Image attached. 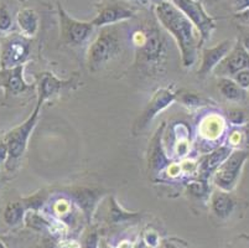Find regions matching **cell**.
<instances>
[{
    "label": "cell",
    "mask_w": 249,
    "mask_h": 248,
    "mask_svg": "<svg viewBox=\"0 0 249 248\" xmlns=\"http://www.w3.org/2000/svg\"><path fill=\"white\" fill-rule=\"evenodd\" d=\"M242 45L244 46V49L247 50V52L249 54V27L247 29H242V36L239 38Z\"/></svg>",
    "instance_id": "cell-28"
},
{
    "label": "cell",
    "mask_w": 249,
    "mask_h": 248,
    "mask_svg": "<svg viewBox=\"0 0 249 248\" xmlns=\"http://www.w3.org/2000/svg\"><path fill=\"white\" fill-rule=\"evenodd\" d=\"M178 10L182 11L192 24L197 27L198 33L201 34V44L211 36L214 29V22L203 10L202 5L197 0H170Z\"/></svg>",
    "instance_id": "cell-8"
},
{
    "label": "cell",
    "mask_w": 249,
    "mask_h": 248,
    "mask_svg": "<svg viewBox=\"0 0 249 248\" xmlns=\"http://www.w3.org/2000/svg\"><path fill=\"white\" fill-rule=\"evenodd\" d=\"M235 18H237V19H238L239 21L243 22V24H246L247 26L249 27V9H247V10L242 11V13H237Z\"/></svg>",
    "instance_id": "cell-29"
},
{
    "label": "cell",
    "mask_w": 249,
    "mask_h": 248,
    "mask_svg": "<svg viewBox=\"0 0 249 248\" xmlns=\"http://www.w3.org/2000/svg\"><path fill=\"white\" fill-rule=\"evenodd\" d=\"M211 208L214 215L221 220H226L233 213L235 209V200L227 191H217L212 195Z\"/></svg>",
    "instance_id": "cell-18"
},
{
    "label": "cell",
    "mask_w": 249,
    "mask_h": 248,
    "mask_svg": "<svg viewBox=\"0 0 249 248\" xmlns=\"http://www.w3.org/2000/svg\"><path fill=\"white\" fill-rule=\"evenodd\" d=\"M71 81H61L56 78L52 74L45 72L40 76L38 81V101L37 103L42 104L46 99L51 98L53 95H58L65 87L69 86Z\"/></svg>",
    "instance_id": "cell-14"
},
{
    "label": "cell",
    "mask_w": 249,
    "mask_h": 248,
    "mask_svg": "<svg viewBox=\"0 0 249 248\" xmlns=\"http://www.w3.org/2000/svg\"><path fill=\"white\" fill-rule=\"evenodd\" d=\"M228 118L234 126H242L247 122L246 113L242 109H231L228 112Z\"/></svg>",
    "instance_id": "cell-25"
},
{
    "label": "cell",
    "mask_w": 249,
    "mask_h": 248,
    "mask_svg": "<svg viewBox=\"0 0 249 248\" xmlns=\"http://www.w3.org/2000/svg\"><path fill=\"white\" fill-rule=\"evenodd\" d=\"M97 242H98V238L96 235H92L87 238L86 241V247L87 248H97Z\"/></svg>",
    "instance_id": "cell-32"
},
{
    "label": "cell",
    "mask_w": 249,
    "mask_h": 248,
    "mask_svg": "<svg viewBox=\"0 0 249 248\" xmlns=\"http://www.w3.org/2000/svg\"><path fill=\"white\" fill-rule=\"evenodd\" d=\"M176 98V95L173 90L170 87L167 88H161L158 92L154 95V97L151 98V101L149 102V104L146 106V108L144 109L142 115L139 118V122H138L137 127L139 129L145 128L149 124V122L154 119V118L158 115V113L164 111L167 106L173 103Z\"/></svg>",
    "instance_id": "cell-10"
},
{
    "label": "cell",
    "mask_w": 249,
    "mask_h": 248,
    "mask_svg": "<svg viewBox=\"0 0 249 248\" xmlns=\"http://www.w3.org/2000/svg\"><path fill=\"white\" fill-rule=\"evenodd\" d=\"M41 106L42 104L40 103L36 104V108L33 112V114L25 120L21 126L13 129V131L6 135L5 143L6 145H8L9 158H10V160H17V159L21 158L22 154L25 153V149L28 147V140L29 138H30L31 132L35 128L36 122H37L38 112H40Z\"/></svg>",
    "instance_id": "cell-7"
},
{
    "label": "cell",
    "mask_w": 249,
    "mask_h": 248,
    "mask_svg": "<svg viewBox=\"0 0 249 248\" xmlns=\"http://www.w3.org/2000/svg\"><path fill=\"white\" fill-rule=\"evenodd\" d=\"M58 17H60L61 38L66 44L73 45V46L83 44L89 38L90 34L93 33L94 25L92 22L73 19L61 6V4H58Z\"/></svg>",
    "instance_id": "cell-6"
},
{
    "label": "cell",
    "mask_w": 249,
    "mask_h": 248,
    "mask_svg": "<svg viewBox=\"0 0 249 248\" xmlns=\"http://www.w3.org/2000/svg\"><path fill=\"white\" fill-rule=\"evenodd\" d=\"M181 102H182L185 106L190 107V108H194V107H200L202 106V104L206 103L205 99L201 97V95H196V93H183L182 95H181Z\"/></svg>",
    "instance_id": "cell-22"
},
{
    "label": "cell",
    "mask_w": 249,
    "mask_h": 248,
    "mask_svg": "<svg viewBox=\"0 0 249 248\" xmlns=\"http://www.w3.org/2000/svg\"><path fill=\"white\" fill-rule=\"evenodd\" d=\"M158 241H159V238H158V236L155 233H148L145 236V243L148 246H151V247H156L158 246Z\"/></svg>",
    "instance_id": "cell-30"
},
{
    "label": "cell",
    "mask_w": 249,
    "mask_h": 248,
    "mask_svg": "<svg viewBox=\"0 0 249 248\" xmlns=\"http://www.w3.org/2000/svg\"><path fill=\"white\" fill-rule=\"evenodd\" d=\"M133 17V10L121 5H109L102 9L96 19L92 21L94 26H109Z\"/></svg>",
    "instance_id": "cell-13"
},
{
    "label": "cell",
    "mask_w": 249,
    "mask_h": 248,
    "mask_svg": "<svg viewBox=\"0 0 249 248\" xmlns=\"http://www.w3.org/2000/svg\"><path fill=\"white\" fill-rule=\"evenodd\" d=\"M6 156H9L8 145H6V143L0 142V163L5 160Z\"/></svg>",
    "instance_id": "cell-31"
},
{
    "label": "cell",
    "mask_w": 249,
    "mask_h": 248,
    "mask_svg": "<svg viewBox=\"0 0 249 248\" xmlns=\"http://www.w3.org/2000/svg\"><path fill=\"white\" fill-rule=\"evenodd\" d=\"M18 25L21 34L26 38L35 36L38 30V17L33 9H22L18 13Z\"/></svg>",
    "instance_id": "cell-20"
},
{
    "label": "cell",
    "mask_w": 249,
    "mask_h": 248,
    "mask_svg": "<svg viewBox=\"0 0 249 248\" xmlns=\"http://www.w3.org/2000/svg\"><path fill=\"white\" fill-rule=\"evenodd\" d=\"M156 17L162 26L175 38L181 51V57L185 67H191L197 60V49L200 41L194 31L191 20L171 1H161L155 8Z\"/></svg>",
    "instance_id": "cell-1"
},
{
    "label": "cell",
    "mask_w": 249,
    "mask_h": 248,
    "mask_svg": "<svg viewBox=\"0 0 249 248\" xmlns=\"http://www.w3.org/2000/svg\"><path fill=\"white\" fill-rule=\"evenodd\" d=\"M230 4L235 13H242L249 9V0H230Z\"/></svg>",
    "instance_id": "cell-27"
},
{
    "label": "cell",
    "mask_w": 249,
    "mask_h": 248,
    "mask_svg": "<svg viewBox=\"0 0 249 248\" xmlns=\"http://www.w3.org/2000/svg\"><path fill=\"white\" fill-rule=\"evenodd\" d=\"M233 79H234L241 87H243L244 90H249V68L248 70H243V71L238 72V74H235L234 76H233Z\"/></svg>",
    "instance_id": "cell-26"
},
{
    "label": "cell",
    "mask_w": 249,
    "mask_h": 248,
    "mask_svg": "<svg viewBox=\"0 0 249 248\" xmlns=\"http://www.w3.org/2000/svg\"><path fill=\"white\" fill-rule=\"evenodd\" d=\"M134 216L135 215H129V213L123 212V211H122V209L117 205V202L113 200L112 208H110V217H112V221L123 222L124 220H126V218H132V217H134Z\"/></svg>",
    "instance_id": "cell-24"
},
{
    "label": "cell",
    "mask_w": 249,
    "mask_h": 248,
    "mask_svg": "<svg viewBox=\"0 0 249 248\" xmlns=\"http://www.w3.org/2000/svg\"><path fill=\"white\" fill-rule=\"evenodd\" d=\"M249 68V54L244 46L242 45L241 40L235 41L234 46L230 51V54L226 56L222 62L217 66L216 74L221 76H234L235 74L248 70Z\"/></svg>",
    "instance_id": "cell-9"
},
{
    "label": "cell",
    "mask_w": 249,
    "mask_h": 248,
    "mask_svg": "<svg viewBox=\"0 0 249 248\" xmlns=\"http://www.w3.org/2000/svg\"><path fill=\"white\" fill-rule=\"evenodd\" d=\"M122 51V41L117 27L103 26L88 51V67L92 72L99 71Z\"/></svg>",
    "instance_id": "cell-2"
},
{
    "label": "cell",
    "mask_w": 249,
    "mask_h": 248,
    "mask_svg": "<svg viewBox=\"0 0 249 248\" xmlns=\"http://www.w3.org/2000/svg\"><path fill=\"white\" fill-rule=\"evenodd\" d=\"M13 26V19L5 6H0V33H6Z\"/></svg>",
    "instance_id": "cell-23"
},
{
    "label": "cell",
    "mask_w": 249,
    "mask_h": 248,
    "mask_svg": "<svg viewBox=\"0 0 249 248\" xmlns=\"http://www.w3.org/2000/svg\"><path fill=\"white\" fill-rule=\"evenodd\" d=\"M162 129H164V126L156 132L150 143V147H149V168L151 170H155V172L162 170L165 167L169 165V160H167L166 155L164 154L161 145Z\"/></svg>",
    "instance_id": "cell-17"
},
{
    "label": "cell",
    "mask_w": 249,
    "mask_h": 248,
    "mask_svg": "<svg viewBox=\"0 0 249 248\" xmlns=\"http://www.w3.org/2000/svg\"><path fill=\"white\" fill-rule=\"evenodd\" d=\"M31 51V42L24 35L6 36L0 42V67L1 70L24 65Z\"/></svg>",
    "instance_id": "cell-4"
},
{
    "label": "cell",
    "mask_w": 249,
    "mask_h": 248,
    "mask_svg": "<svg viewBox=\"0 0 249 248\" xmlns=\"http://www.w3.org/2000/svg\"><path fill=\"white\" fill-rule=\"evenodd\" d=\"M218 90L226 99L232 102H243L247 98V91L233 78L222 77L218 81Z\"/></svg>",
    "instance_id": "cell-19"
},
{
    "label": "cell",
    "mask_w": 249,
    "mask_h": 248,
    "mask_svg": "<svg viewBox=\"0 0 249 248\" xmlns=\"http://www.w3.org/2000/svg\"><path fill=\"white\" fill-rule=\"evenodd\" d=\"M232 149L230 147H219L218 149L213 150L210 155L205 156L200 164V172L203 179H207L212 172H216L221 167L223 161L232 154Z\"/></svg>",
    "instance_id": "cell-15"
},
{
    "label": "cell",
    "mask_w": 249,
    "mask_h": 248,
    "mask_svg": "<svg viewBox=\"0 0 249 248\" xmlns=\"http://www.w3.org/2000/svg\"><path fill=\"white\" fill-rule=\"evenodd\" d=\"M24 216V206L19 202H13L9 204L4 212V218L9 225H17L21 221Z\"/></svg>",
    "instance_id": "cell-21"
},
{
    "label": "cell",
    "mask_w": 249,
    "mask_h": 248,
    "mask_svg": "<svg viewBox=\"0 0 249 248\" xmlns=\"http://www.w3.org/2000/svg\"><path fill=\"white\" fill-rule=\"evenodd\" d=\"M135 38H140L137 42L138 57L146 67H158L166 56V41L158 29H148L145 31H138Z\"/></svg>",
    "instance_id": "cell-3"
},
{
    "label": "cell",
    "mask_w": 249,
    "mask_h": 248,
    "mask_svg": "<svg viewBox=\"0 0 249 248\" xmlns=\"http://www.w3.org/2000/svg\"><path fill=\"white\" fill-rule=\"evenodd\" d=\"M0 86L5 90L6 95H19L28 91L30 85L24 79V65L0 71Z\"/></svg>",
    "instance_id": "cell-12"
},
{
    "label": "cell",
    "mask_w": 249,
    "mask_h": 248,
    "mask_svg": "<svg viewBox=\"0 0 249 248\" xmlns=\"http://www.w3.org/2000/svg\"><path fill=\"white\" fill-rule=\"evenodd\" d=\"M71 195L74 199V201L78 204L81 209L85 211L86 216L88 218L92 216L94 208H96L97 202L101 199L102 195L99 194V191L90 190V189L86 188H76L71 190Z\"/></svg>",
    "instance_id": "cell-16"
},
{
    "label": "cell",
    "mask_w": 249,
    "mask_h": 248,
    "mask_svg": "<svg viewBox=\"0 0 249 248\" xmlns=\"http://www.w3.org/2000/svg\"><path fill=\"white\" fill-rule=\"evenodd\" d=\"M248 159V154L243 150L233 152L230 158L223 161L221 167L214 172V184L223 191L230 192L237 185L242 168Z\"/></svg>",
    "instance_id": "cell-5"
},
{
    "label": "cell",
    "mask_w": 249,
    "mask_h": 248,
    "mask_svg": "<svg viewBox=\"0 0 249 248\" xmlns=\"http://www.w3.org/2000/svg\"><path fill=\"white\" fill-rule=\"evenodd\" d=\"M244 138H246V144L249 147V123L244 127Z\"/></svg>",
    "instance_id": "cell-33"
},
{
    "label": "cell",
    "mask_w": 249,
    "mask_h": 248,
    "mask_svg": "<svg viewBox=\"0 0 249 248\" xmlns=\"http://www.w3.org/2000/svg\"><path fill=\"white\" fill-rule=\"evenodd\" d=\"M234 44L235 42H233L232 40H225L214 47L203 50L202 62H201V67L198 70V76L206 77L207 75L211 74L214 68L222 62V60L230 54Z\"/></svg>",
    "instance_id": "cell-11"
}]
</instances>
